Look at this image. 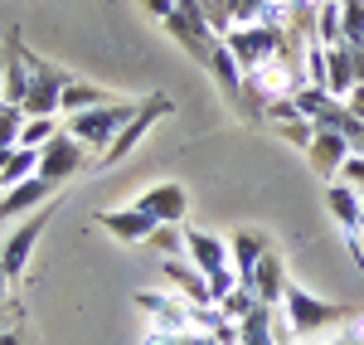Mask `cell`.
I'll use <instances>...</instances> for the list:
<instances>
[{
	"mask_svg": "<svg viewBox=\"0 0 364 345\" xmlns=\"http://www.w3.org/2000/svg\"><path fill=\"white\" fill-rule=\"evenodd\" d=\"M326 345H364V326H355V331H345V336H336V341Z\"/></svg>",
	"mask_w": 364,
	"mask_h": 345,
	"instance_id": "d6a6232c",
	"label": "cell"
},
{
	"mask_svg": "<svg viewBox=\"0 0 364 345\" xmlns=\"http://www.w3.org/2000/svg\"><path fill=\"white\" fill-rule=\"evenodd\" d=\"M5 58L10 54H5V44H0V97H5Z\"/></svg>",
	"mask_w": 364,
	"mask_h": 345,
	"instance_id": "e575fe53",
	"label": "cell"
},
{
	"mask_svg": "<svg viewBox=\"0 0 364 345\" xmlns=\"http://www.w3.org/2000/svg\"><path fill=\"white\" fill-rule=\"evenodd\" d=\"M73 73H63L54 63L29 54V97H25V117H58V102H63V87H68Z\"/></svg>",
	"mask_w": 364,
	"mask_h": 345,
	"instance_id": "277c9868",
	"label": "cell"
},
{
	"mask_svg": "<svg viewBox=\"0 0 364 345\" xmlns=\"http://www.w3.org/2000/svg\"><path fill=\"white\" fill-rule=\"evenodd\" d=\"M306 156H311V166H316V175L331 185V180H340V166L355 156V146L340 137L336 127H316V137H311L306 146Z\"/></svg>",
	"mask_w": 364,
	"mask_h": 345,
	"instance_id": "ba28073f",
	"label": "cell"
},
{
	"mask_svg": "<svg viewBox=\"0 0 364 345\" xmlns=\"http://www.w3.org/2000/svg\"><path fill=\"white\" fill-rule=\"evenodd\" d=\"M287 262H282V253L272 248L267 258L257 262V272H252V292H257V302L262 307H282V297H287Z\"/></svg>",
	"mask_w": 364,
	"mask_h": 345,
	"instance_id": "2e32d148",
	"label": "cell"
},
{
	"mask_svg": "<svg viewBox=\"0 0 364 345\" xmlns=\"http://www.w3.org/2000/svg\"><path fill=\"white\" fill-rule=\"evenodd\" d=\"M102 102H117V97H112V92H102V87H92V83H83V78H68L58 112L73 117V112H87V107H102Z\"/></svg>",
	"mask_w": 364,
	"mask_h": 345,
	"instance_id": "d6986e66",
	"label": "cell"
},
{
	"mask_svg": "<svg viewBox=\"0 0 364 345\" xmlns=\"http://www.w3.org/2000/svg\"><path fill=\"white\" fill-rule=\"evenodd\" d=\"M209 73H214L219 92H224L233 107H238V102L248 97V83H243V63L233 58V49H228L224 39H219V44H214V54H209Z\"/></svg>",
	"mask_w": 364,
	"mask_h": 345,
	"instance_id": "9a60e30c",
	"label": "cell"
},
{
	"mask_svg": "<svg viewBox=\"0 0 364 345\" xmlns=\"http://www.w3.org/2000/svg\"><path fill=\"white\" fill-rule=\"evenodd\" d=\"M340 180H345L350 190H360V195H364V156H360V151H355V156L340 166Z\"/></svg>",
	"mask_w": 364,
	"mask_h": 345,
	"instance_id": "f1b7e54d",
	"label": "cell"
},
{
	"mask_svg": "<svg viewBox=\"0 0 364 345\" xmlns=\"http://www.w3.org/2000/svg\"><path fill=\"white\" fill-rule=\"evenodd\" d=\"M316 39H321L326 49L345 44V15H340V0H321V10H316Z\"/></svg>",
	"mask_w": 364,
	"mask_h": 345,
	"instance_id": "44dd1931",
	"label": "cell"
},
{
	"mask_svg": "<svg viewBox=\"0 0 364 345\" xmlns=\"http://www.w3.org/2000/svg\"><path fill=\"white\" fill-rule=\"evenodd\" d=\"M228 253H233V272H238V287L252 292V272H257V262L272 253V238L262 229H238L228 238Z\"/></svg>",
	"mask_w": 364,
	"mask_h": 345,
	"instance_id": "30bf717a",
	"label": "cell"
},
{
	"mask_svg": "<svg viewBox=\"0 0 364 345\" xmlns=\"http://www.w3.org/2000/svg\"><path fill=\"white\" fill-rule=\"evenodd\" d=\"M141 5H146V10H151V15H156L161 25H166L170 15H175V0H141Z\"/></svg>",
	"mask_w": 364,
	"mask_h": 345,
	"instance_id": "4dcf8cb0",
	"label": "cell"
},
{
	"mask_svg": "<svg viewBox=\"0 0 364 345\" xmlns=\"http://www.w3.org/2000/svg\"><path fill=\"white\" fill-rule=\"evenodd\" d=\"M161 272H166V282L180 292L190 307H214V287H209V277H204L190 258H166V262H161Z\"/></svg>",
	"mask_w": 364,
	"mask_h": 345,
	"instance_id": "7c38bea8",
	"label": "cell"
},
{
	"mask_svg": "<svg viewBox=\"0 0 364 345\" xmlns=\"http://www.w3.org/2000/svg\"><path fill=\"white\" fill-rule=\"evenodd\" d=\"M345 107H350V112H355V117L364 122V83H355V87H350V97H345Z\"/></svg>",
	"mask_w": 364,
	"mask_h": 345,
	"instance_id": "1f68e13d",
	"label": "cell"
},
{
	"mask_svg": "<svg viewBox=\"0 0 364 345\" xmlns=\"http://www.w3.org/2000/svg\"><path fill=\"white\" fill-rule=\"evenodd\" d=\"M5 282H10V277H5V267H0V321H5Z\"/></svg>",
	"mask_w": 364,
	"mask_h": 345,
	"instance_id": "836d02e7",
	"label": "cell"
},
{
	"mask_svg": "<svg viewBox=\"0 0 364 345\" xmlns=\"http://www.w3.org/2000/svg\"><path fill=\"white\" fill-rule=\"evenodd\" d=\"M136 307L151 317L156 331H170V336H190L195 331V307L175 292H136Z\"/></svg>",
	"mask_w": 364,
	"mask_h": 345,
	"instance_id": "5b68a950",
	"label": "cell"
},
{
	"mask_svg": "<svg viewBox=\"0 0 364 345\" xmlns=\"http://www.w3.org/2000/svg\"><path fill=\"white\" fill-rule=\"evenodd\" d=\"M326 209H331V219H336L345 233L364 229V204H360V190H350L345 180H331L326 185Z\"/></svg>",
	"mask_w": 364,
	"mask_h": 345,
	"instance_id": "e0dca14e",
	"label": "cell"
},
{
	"mask_svg": "<svg viewBox=\"0 0 364 345\" xmlns=\"http://www.w3.org/2000/svg\"><path fill=\"white\" fill-rule=\"evenodd\" d=\"M151 248L166 253V258H185V229L180 224H161V229L151 233Z\"/></svg>",
	"mask_w": 364,
	"mask_h": 345,
	"instance_id": "4316f807",
	"label": "cell"
},
{
	"mask_svg": "<svg viewBox=\"0 0 364 345\" xmlns=\"http://www.w3.org/2000/svg\"><path fill=\"white\" fill-rule=\"evenodd\" d=\"M214 307H219V312H224V317L233 321V326H238V321H248L252 312L262 307V302H257V292H248V287H233V292H228V297H219Z\"/></svg>",
	"mask_w": 364,
	"mask_h": 345,
	"instance_id": "cb8c5ba5",
	"label": "cell"
},
{
	"mask_svg": "<svg viewBox=\"0 0 364 345\" xmlns=\"http://www.w3.org/2000/svg\"><path fill=\"white\" fill-rule=\"evenodd\" d=\"M199 5H204V15H209L214 34H219V39H228V34H233V20H228V0H199Z\"/></svg>",
	"mask_w": 364,
	"mask_h": 345,
	"instance_id": "83f0119b",
	"label": "cell"
},
{
	"mask_svg": "<svg viewBox=\"0 0 364 345\" xmlns=\"http://www.w3.org/2000/svg\"><path fill=\"white\" fill-rule=\"evenodd\" d=\"M350 87H355V54H350V44H336L331 49V83H326V92L345 102Z\"/></svg>",
	"mask_w": 364,
	"mask_h": 345,
	"instance_id": "ffe728a7",
	"label": "cell"
},
{
	"mask_svg": "<svg viewBox=\"0 0 364 345\" xmlns=\"http://www.w3.org/2000/svg\"><path fill=\"white\" fill-rule=\"evenodd\" d=\"M25 107H15V102H5L0 97V146H20V132H25Z\"/></svg>",
	"mask_w": 364,
	"mask_h": 345,
	"instance_id": "484cf974",
	"label": "cell"
},
{
	"mask_svg": "<svg viewBox=\"0 0 364 345\" xmlns=\"http://www.w3.org/2000/svg\"><path fill=\"white\" fill-rule=\"evenodd\" d=\"M141 209L156 219V224H185V209H190V195H185V185H175V180H161V185H146L141 190Z\"/></svg>",
	"mask_w": 364,
	"mask_h": 345,
	"instance_id": "9c48e42d",
	"label": "cell"
},
{
	"mask_svg": "<svg viewBox=\"0 0 364 345\" xmlns=\"http://www.w3.org/2000/svg\"><path fill=\"white\" fill-rule=\"evenodd\" d=\"M185 258L195 262L199 272L209 277V287H214V302L228 297V292L238 287V272H233V253H228V238L209 229H185Z\"/></svg>",
	"mask_w": 364,
	"mask_h": 345,
	"instance_id": "6da1fadb",
	"label": "cell"
},
{
	"mask_svg": "<svg viewBox=\"0 0 364 345\" xmlns=\"http://www.w3.org/2000/svg\"><path fill=\"white\" fill-rule=\"evenodd\" d=\"M54 137H58V122H54V117H29L25 132H20V146H29V151H44Z\"/></svg>",
	"mask_w": 364,
	"mask_h": 345,
	"instance_id": "d4e9b609",
	"label": "cell"
},
{
	"mask_svg": "<svg viewBox=\"0 0 364 345\" xmlns=\"http://www.w3.org/2000/svg\"><path fill=\"white\" fill-rule=\"evenodd\" d=\"M136 117V107L132 102H102V107H87V112H73L68 122H63V132L68 137H78V142L87 146V151H107V146L122 137V127Z\"/></svg>",
	"mask_w": 364,
	"mask_h": 345,
	"instance_id": "7a4b0ae2",
	"label": "cell"
},
{
	"mask_svg": "<svg viewBox=\"0 0 364 345\" xmlns=\"http://www.w3.org/2000/svg\"><path fill=\"white\" fill-rule=\"evenodd\" d=\"M282 137H287V142H296V146H311L316 122H306V117H301V122H287V127H282Z\"/></svg>",
	"mask_w": 364,
	"mask_h": 345,
	"instance_id": "f546056e",
	"label": "cell"
},
{
	"mask_svg": "<svg viewBox=\"0 0 364 345\" xmlns=\"http://www.w3.org/2000/svg\"><path fill=\"white\" fill-rule=\"evenodd\" d=\"M44 219H49V209H44V214H29L25 224L5 238V248H0V267H5V277H20V272H25L29 253H34L39 233H44Z\"/></svg>",
	"mask_w": 364,
	"mask_h": 345,
	"instance_id": "4fadbf2b",
	"label": "cell"
},
{
	"mask_svg": "<svg viewBox=\"0 0 364 345\" xmlns=\"http://www.w3.org/2000/svg\"><path fill=\"white\" fill-rule=\"evenodd\" d=\"M87 146L78 137H68V132H58L54 142L39 151V180H49V185H63V180H73V175L83 171V156Z\"/></svg>",
	"mask_w": 364,
	"mask_h": 345,
	"instance_id": "52a82bcc",
	"label": "cell"
},
{
	"mask_svg": "<svg viewBox=\"0 0 364 345\" xmlns=\"http://www.w3.org/2000/svg\"><path fill=\"white\" fill-rule=\"evenodd\" d=\"M166 112H170V97H161V92H156V97H146V102L136 107V117L122 127V137H117V142L107 146L102 156H97V166H117L122 156H132V151L141 146V137H146V132H151V127H156Z\"/></svg>",
	"mask_w": 364,
	"mask_h": 345,
	"instance_id": "8992f818",
	"label": "cell"
},
{
	"mask_svg": "<svg viewBox=\"0 0 364 345\" xmlns=\"http://www.w3.org/2000/svg\"><path fill=\"white\" fill-rule=\"evenodd\" d=\"M277 312L287 317V336H291V341H306L316 331H326L331 321H340V307H331V302H321V297H311V292H301V287H287Z\"/></svg>",
	"mask_w": 364,
	"mask_h": 345,
	"instance_id": "3957f363",
	"label": "cell"
},
{
	"mask_svg": "<svg viewBox=\"0 0 364 345\" xmlns=\"http://www.w3.org/2000/svg\"><path fill=\"white\" fill-rule=\"evenodd\" d=\"M0 345H20V336L15 331H0Z\"/></svg>",
	"mask_w": 364,
	"mask_h": 345,
	"instance_id": "8d00e7d4",
	"label": "cell"
},
{
	"mask_svg": "<svg viewBox=\"0 0 364 345\" xmlns=\"http://www.w3.org/2000/svg\"><path fill=\"white\" fill-rule=\"evenodd\" d=\"M49 180H39V175H29L20 185H10L5 195H0V219H29V214H39V204L49 200Z\"/></svg>",
	"mask_w": 364,
	"mask_h": 345,
	"instance_id": "5bb4252c",
	"label": "cell"
},
{
	"mask_svg": "<svg viewBox=\"0 0 364 345\" xmlns=\"http://www.w3.org/2000/svg\"><path fill=\"white\" fill-rule=\"evenodd\" d=\"M301 63H306V87H326V83H331V49H326L321 39H311V44H306Z\"/></svg>",
	"mask_w": 364,
	"mask_h": 345,
	"instance_id": "603a6c76",
	"label": "cell"
},
{
	"mask_svg": "<svg viewBox=\"0 0 364 345\" xmlns=\"http://www.w3.org/2000/svg\"><path fill=\"white\" fill-rule=\"evenodd\" d=\"M10 156H15V146H0V171L10 166Z\"/></svg>",
	"mask_w": 364,
	"mask_h": 345,
	"instance_id": "d590c367",
	"label": "cell"
},
{
	"mask_svg": "<svg viewBox=\"0 0 364 345\" xmlns=\"http://www.w3.org/2000/svg\"><path fill=\"white\" fill-rule=\"evenodd\" d=\"M97 224L112 233V238H122V243H151V233L161 229L141 204H127V209H102L97 214Z\"/></svg>",
	"mask_w": 364,
	"mask_h": 345,
	"instance_id": "8fae6325",
	"label": "cell"
},
{
	"mask_svg": "<svg viewBox=\"0 0 364 345\" xmlns=\"http://www.w3.org/2000/svg\"><path fill=\"white\" fill-rule=\"evenodd\" d=\"M5 102H15V107H25L29 97V49L20 44V39H10L5 44Z\"/></svg>",
	"mask_w": 364,
	"mask_h": 345,
	"instance_id": "ac0fdd59",
	"label": "cell"
},
{
	"mask_svg": "<svg viewBox=\"0 0 364 345\" xmlns=\"http://www.w3.org/2000/svg\"><path fill=\"white\" fill-rule=\"evenodd\" d=\"M29 175H39V151H29V146H15V156H10V166L0 171V195L10 190V185H20Z\"/></svg>",
	"mask_w": 364,
	"mask_h": 345,
	"instance_id": "7402d4cb",
	"label": "cell"
},
{
	"mask_svg": "<svg viewBox=\"0 0 364 345\" xmlns=\"http://www.w3.org/2000/svg\"><path fill=\"white\" fill-rule=\"evenodd\" d=\"M360 204H364V195H360Z\"/></svg>",
	"mask_w": 364,
	"mask_h": 345,
	"instance_id": "74e56055",
	"label": "cell"
}]
</instances>
